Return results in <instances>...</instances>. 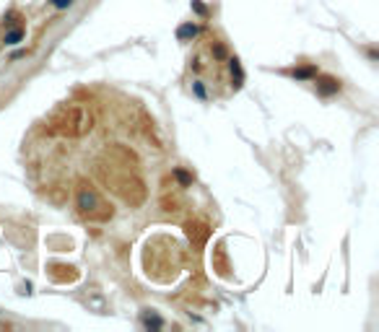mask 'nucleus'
<instances>
[{"instance_id":"obj_1","label":"nucleus","mask_w":379,"mask_h":332,"mask_svg":"<svg viewBox=\"0 0 379 332\" xmlns=\"http://www.w3.org/2000/svg\"><path fill=\"white\" fill-rule=\"evenodd\" d=\"M91 127H94V114L83 104H63L47 119V130L65 138H81Z\"/></svg>"},{"instance_id":"obj_12","label":"nucleus","mask_w":379,"mask_h":332,"mask_svg":"<svg viewBox=\"0 0 379 332\" xmlns=\"http://www.w3.org/2000/svg\"><path fill=\"white\" fill-rule=\"evenodd\" d=\"M143 324H146V327H164V322L159 319V316H154V314H151V316H143Z\"/></svg>"},{"instance_id":"obj_4","label":"nucleus","mask_w":379,"mask_h":332,"mask_svg":"<svg viewBox=\"0 0 379 332\" xmlns=\"http://www.w3.org/2000/svg\"><path fill=\"white\" fill-rule=\"evenodd\" d=\"M187 236H190V241L195 247H203L205 241H208V236H210V229L205 223H190L187 226Z\"/></svg>"},{"instance_id":"obj_6","label":"nucleus","mask_w":379,"mask_h":332,"mask_svg":"<svg viewBox=\"0 0 379 332\" xmlns=\"http://www.w3.org/2000/svg\"><path fill=\"white\" fill-rule=\"evenodd\" d=\"M229 70H231V78H234V88L241 86V81H244V73H241V65H239V60L231 57L229 60Z\"/></svg>"},{"instance_id":"obj_5","label":"nucleus","mask_w":379,"mask_h":332,"mask_svg":"<svg viewBox=\"0 0 379 332\" xmlns=\"http://www.w3.org/2000/svg\"><path fill=\"white\" fill-rule=\"evenodd\" d=\"M198 34H200V26L192 24V21H190V24H182V26L177 29V39H179V42H192Z\"/></svg>"},{"instance_id":"obj_7","label":"nucleus","mask_w":379,"mask_h":332,"mask_svg":"<svg viewBox=\"0 0 379 332\" xmlns=\"http://www.w3.org/2000/svg\"><path fill=\"white\" fill-rule=\"evenodd\" d=\"M291 75H294L296 81H312L314 75H317V68L314 65H304V68H296Z\"/></svg>"},{"instance_id":"obj_13","label":"nucleus","mask_w":379,"mask_h":332,"mask_svg":"<svg viewBox=\"0 0 379 332\" xmlns=\"http://www.w3.org/2000/svg\"><path fill=\"white\" fill-rule=\"evenodd\" d=\"M50 3H52L57 11H65V8H70V6H73V0H50Z\"/></svg>"},{"instance_id":"obj_3","label":"nucleus","mask_w":379,"mask_h":332,"mask_svg":"<svg viewBox=\"0 0 379 332\" xmlns=\"http://www.w3.org/2000/svg\"><path fill=\"white\" fill-rule=\"evenodd\" d=\"M314 83H317V94L320 96H332L340 91V81L332 78V75H314Z\"/></svg>"},{"instance_id":"obj_11","label":"nucleus","mask_w":379,"mask_h":332,"mask_svg":"<svg viewBox=\"0 0 379 332\" xmlns=\"http://www.w3.org/2000/svg\"><path fill=\"white\" fill-rule=\"evenodd\" d=\"M192 91H195V96H200V99H208V94H205V86H203V81H195V83H192Z\"/></svg>"},{"instance_id":"obj_10","label":"nucleus","mask_w":379,"mask_h":332,"mask_svg":"<svg viewBox=\"0 0 379 332\" xmlns=\"http://www.w3.org/2000/svg\"><path fill=\"white\" fill-rule=\"evenodd\" d=\"M210 52H213V57L216 60H226V55H229V52H226V47H223V44H213V47H210Z\"/></svg>"},{"instance_id":"obj_2","label":"nucleus","mask_w":379,"mask_h":332,"mask_svg":"<svg viewBox=\"0 0 379 332\" xmlns=\"http://www.w3.org/2000/svg\"><path fill=\"white\" fill-rule=\"evenodd\" d=\"M75 203H78V213L88 221H96V223H104V221H109L114 216V210L112 205L101 198V195L94 190V187H81L78 190V198H75Z\"/></svg>"},{"instance_id":"obj_8","label":"nucleus","mask_w":379,"mask_h":332,"mask_svg":"<svg viewBox=\"0 0 379 332\" xmlns=\"http://www.w3.org/2000/svg\"><path fill=\"white\" fill-rule=\"evenodd\" d=\"M174 179H177L182 187H192V174L185 172V169H174Z\"/></svg>"},{"instance_id":"obj_9","label":"nucleus","mask_w":379,"mask_h":332,"mask_svg":"<svg viewBox=\"0 0 379 332\" xmlns=\"http://www.w3.org/2000/svg\"><path fill=\"white\" fill-rule=\"evenodd\" d=\"M24 39V29H13V32L6 34V44H19Z\"/></svg>"},{"instance_id":"obj_14","label":"nucleus","mask_w":379,"mask_h":332,"mask_svg":"<svg viewBox=\"0 0 379 332\" xmlns=\"http://www.w3.org/2000/svg\"><path fill=\"white\" fill-rule=\"evenodd\" d=\"M192 11L198 13V16H208V8L203 3H198V0H192Z\"/></svg>"}]
</instances>
